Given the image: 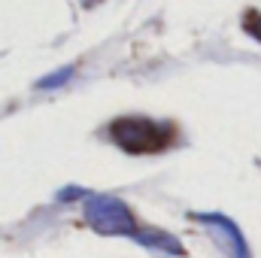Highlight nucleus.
I'll return each mask as SVG.
<instances>
[{
	"label": "nucleus",
	"mask_w": 261,
	"mask_h": 258,
	"mask_svg": "<svg viewBox=\"0 0 261 258\" xmlns=\"http://www.w3.org/2000/svg\"><path fill=\"white\" fill-rule=\"evenodd\" d=\"M110 134H113V143L122 146L125 152H134V155H149V152H161L170 146V125L164 122H152V119H137V116H128V119H119L110 125Z\"/></svg>",
	"instance_id": "f03ea898"
},
{
	"label": "nucleus",
	"mask_w": 261,
	"mask_h": 258,
	"mask_svg": "<svg viewBox=\"0 0 261 258\" xmlns=\"http://www.w3.org/2000/svg\"><path fill=\"white\" fill-rule=\"evenodd\" d=\"M195 222L210 228V237L222 246V252L228 258H252L249 246H246V237L240 234V228L228 216H222V213H195Z\"/></svg>",
	"instance_id": "7ed1b4c3"
},
{
	"label": "nucleus",
	"mask_w": 261,
	"mask_h": 258,
	"mask_svg": "<svg viewBox=\"0 0 261 258\" xmlns=\"http://www.w3.org/2000/svg\"><path fill=\"white\" fill-rule=\"evenodd\" d=\"M134 240H140L143 246H152V249L170 252V255H182V252H186V249H182V243H179L176 237L164 234V231H137V237H134Z\"/></svg>",
	"instance_id": "20e7f679"
},
{
	"label": "nucleus",
	"mask_w": 261,
	"mask_h": 258,
	"mask_svg": "<svg viewBox=\"0 0 261 258\" xmlns=\"http://www.w3.org/2000/svg\"><path fill=\"white\" fill-rule=\"evenodd\" d=\"M73 76V70L64 67V70H58V73H52V76H46V79H40V88H58L61 82H67Z\"/></svg>",
	"instance_id": "39448f33"
},
{
	"label": "nucleus",
	"mask_w": 261,
	"mask_h": 258,
	"mask_svg": "<svg viewBox=\"0 0 261 258\" xmlns=\"http://www.w3.org/2000/svg\"><path fill=\"white\" fill-rule=\"evenodd\" d=\"M85 3H88V6H91V3H97V0H85Z\"/></svg>",
	"instance_id": "423d86ee"
},
{
	"label": "nucleus",
	"mask_w": 261,
	"mask_h": 258,
	"mask_svg": "<svg viewBox=\"0 0 261 258\" xmlns=\"http://www.w3.org/2000/svg\"><path fill=\"white\" fill-rule=\"evenodd\" d=\"M82 216L103 237H137V231H140L128 203L113 194H85Z\"/></svg>",
	"instance_id": "f257e3e1"
}]
</instances>
